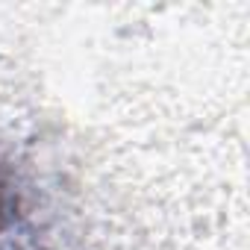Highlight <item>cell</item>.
<instances>
[{
  "label": "cell",
  "instance_id": "6da1fadb",
  "mask_svg": "<svg viewBox=\"0 0 250 250\" xmlns=\"http://www.w3.org/2000/svg\"><path fill=\"white\" fill-rule=\"evenodd\" d=\"M6 212H9V197H6V186L0 180V229L6 227Z\"/></svg>",
  "mask_w": 250,
  "mask_h": 250
}]
</instances>
